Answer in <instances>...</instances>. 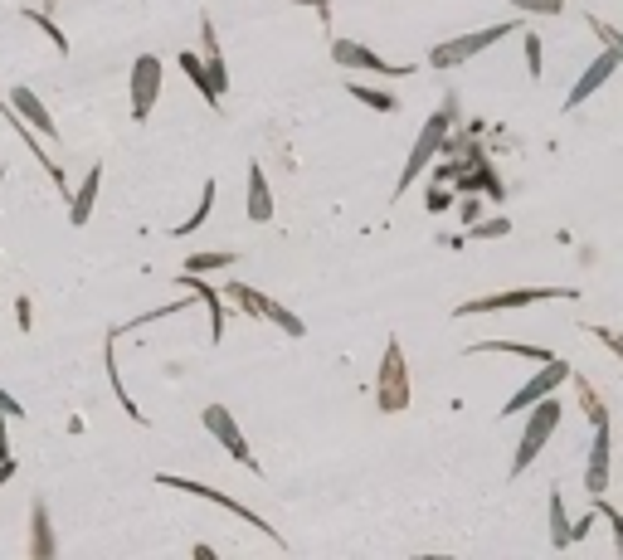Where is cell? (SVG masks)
Instances as JSON below:
<instances>
[{
	"label": "cell",
	"instance_id": "obj_1",
	"mask_svg": "<svg viewBox=\"0 0 623 560\" xmlns=\"http://www.w3.org/2000/svg\"><path fill=\"white\" fill-rule=\"evenodd\" d=\"M453 117H458V103L448 98L424 127H419V137H414V147H409V156H404V171H400V181H395V190H390V200H400L404 190L414 186L424 171H429V161L443 151V142H448V127H453Z\"/></svg>",
	"mask_w": 623,
	"mask_h": 560
},
{
	"label": "cell",
	"instance_id": "obj_2",
	"mask_svg": "<svg viewBox=\"0 0 623 560\" xmlns=\"http://www.w3.org/2000/svg\"><path fill=\"white\" fill-rule=\"evenodd\" d=\"M560 400L555 395H546V400H536L531 410H526V429H521V444H516V458H512V473L521 478L536 458H541V448L550 444V434L560 429Z\"/></svg>",
	"mask_w": 623,
	"mask_h": 560
},
{
	"label": "cell",
	"instance_id": "obj_3",
	"mask_svg": "<svg viewBox=\"0 0 623 560\" xmlns=\"http://www.w3.org/2000/svg\"><path fill=\"white\" fill-rule=\"evenodd\" d=\"M531 302H575V288H502L487 298H468L453 307V317H482V312H516Z\"/></svg>",
	"mask_w": 623,
	"mask_h": 560
},
{
	"label": "cell",
	"instance_id": "obj_4",
	"mask_svg": "<svg viewBox=\"0 0 623 560\" xmlns=\"http://www.w3.org/2000/svg\"><path fill=\"white\" fill-rule=\"evenodd\" d=\"M512 30H521V20H502V25H487V30H473V35L443 39V44H434V49H429V69H458V64H468L473 54L492 49L497 39H507Z\"/></svg>",
	"mask_w": 623,
	"mask_h": 560
},
{
	"label": "cell",
	"instance_id": "obj_5",
	"mask_svg": "<svg viewBox=\"0 0 623 560\" xmlns=\"http://www.w3.org/2000/svg\"><path fill=\"white\" fill-rule=\"evenodd\" d=\"M375 405L380 414H400L409 410V366H404V346L390 341L380 356V375H375Z\"/></svg>",
	"mask_w": 623,
	"mask_h": 560
},
{
	"label": "cell",
	"instance_id": "obj_6",
	"mask_svg": "<svg viewBox=\"0 0 623 560\" xmlns=\"http://www.w3.org/2000/svg\"><path fill=\"white\" fill-rule=\"evenodd\" d=\"M570 375H575V366H570V361H560V356H555V361H541V371L531 375V380H526V385L516 390L512 400H507V405L497 410V419H512V414H526L531 405H536V400H546V395H555V390H560V385H565Z\"/></svg>",
	"mask_w": 623,
	"mask_h": 560
},
{
	"label": "cell",
	"instance_id": "obj_7",
	"mask_svg": "<svg viewBox=\"0 0 623 560\" xmlns=\"http://www.w3.org/2000/svg\"><path fill=\"white\" fill-rule=\"evenodd\" d=\"M156 483L161 487H176V492H190V497H205V502H215V507H224V512H234L239 522H249L254 531H263V536H273L278 546H283V536L273 531V526L258 517L254 507H244V502H234L229 492H220V487H210V483H195V478H176V473H156Z\"/></svg>",
	"mask_w": 623,
	"mask_h": 560
},
{
	"label": "cell",
	"instance_id": "obj_8",
	"mask_svg": "<svg viewBox=\"0 0 623 560\" xmlns=\"http://www.w3.org/2000/svg\"><path fill=\"white\" fill-rule=\"evenodd\" d=\"M205 429L215 434V444L234 458V463H244L249 473H258V458H254V448H249V439H244V429L234 424V414L224 410V405H205Z\"/></svg>",
	"mask_w": 623,
	"mask_h": 560
},
{
	"label": "cell",
	"instance_id": "obj_9",
	"mask_svg": "<svg viewBox=\"0 0 623 560\" xmlns=\"http://www.w3.org/2000/svg\"><path fill=\"white\" fill-rule=\"evenodd\" d=\"M331 59L341 64V69H366V74H380V78H404L414 74L409 64H390V59H380L370 44L361 39H331Z\"/></svg>",
	"mask_w": 623,
	"mask_h": 560
},
{
	"label": "cell",
	"instance_id": "obj_10",
	"mask_svg": "<svg viewBox=\"0 0 623 560\" xmlns=\"http://www.w3.org/2000/svg\"><path fill=\"white\" fill-rule=\"evenodd\" d=\"M156 98H161V59H156V54H142V59L132 64V117L147 122L151 108H156Z\"/></svg>",
	"mask_w": 623,
	"mask_h": 560
},
{
	"label": "cell",
	"instance_id": "obj_11",
	"mask_svg": "<svg viewBox=\"0 0 623 560\" xmlns=\"http://www.w3.org/2000/svg\"><path fill=\"white\" fill-rule=\"evenodd\" d=\"M614 69H619V54H614V49H599V54H594V64H589L585 74L575 78V88L565 93V112L585 108V98L594 93V88H599V83H609V78H614Z\"/></svg>",
	"mask_w": 623,
	"mask_h": 560
},
{
	"label": "cell",
	"instance_id": "obj_12",
	"mask_svg": "<svg viewBox=\"0 0 623 560\" xmlns=\"http://www.w3.org/2000/svg\"><path fill=\"white\" fill-rule=\"evenodd\" d=\"M176 283H181V288H190L195 298L205 302V312H210V341L220 346V341H224V327H229V312H224V293L205 283V273H181Z\"/></svg>",
	"mask_w": 623,
	"mask_h": 560
},
{
	"label": "cell",
	"instance_id": "obj_13",
	"mask_svg": "<svg viewBox=\"0 0 623 560\" xmlns=\"http://www.w3.org/2000/svg\"><path fill=\"white\" fill-rule=\"evenodd\" d=\"M609 424H599L594 429V444H589V463H585V492L594 497H604V487H609Z\"/></svg>",
	"mask_w": 623,
	"mask_h": 560
},
{
	"label": "cell",
	"instance_id": "obj_14",
	"mask_svg": "<svg viewBox=\"0 0 623 560\" xmlns=\"http://www.w3.org/2000/svg\"><path fill=\"white\" fill-rule=\"evenodd\" d=\"M10 108L20 112V117H25V122H30V127L39 132V137H59V132H54V117H49V108L39 103V93H35V88L15 83V88H10Z\"/></svg>",
	"mask_w": 623,
	"mask_h": 560
},
{
	"label": "cell",
	"instance_id": "obj_15",
	"mask_svg": "<svg viewBox=\"0 0 623 560\" xmlns=\"http://www.w3.org/2000/svg\"><path fill=\"white\" fill-rule=\"evenodd\" d=\"M98 190H103V166H93L88 176H83V186L69 195V224L83 229V224L93 220V205H98Z\"/></svg>",
	"mask_w": 623,
	"mask_h": 560
},
{
	"label": "cell",
	"instance_id": "obj_16",
	"mask_svg": "<svg viewBox=\"0 0 623 560\" xmlns=\"http://www.w3.org/2000/svg\"><path fill=\"white\" fill-rule=\"evenodd\" d=\"M103 366H108V385H112V395H117V405H122V414H127V419H137V424H147V414L137 410V400L127 395L122 371H117V332H108V341H103Z\"/></svg>",
	"mask_w": 623,
	"mask_h": 560
},
{
	"label": "cell",
	"instance_id": "obj_17",
	"mask_svg": "<svg viewBox=\"0 0 623 560\" xmlns=\"http://www.w3.org/2000/svg\"><path fill=\"white\" fill-rule=\"evenodd\" d=\"M54 551H59V541H54V526H49V502L35 497V507H30V556L49 560Z\"/></svg>",
	"mask_w": 623,
	"mask_h": 560
},
{
	"label": "cell",
	"instance_id": "obj_18",
	"mask_svg": "<svg viewBox=\"0 0 623 560\" xmlns=\"http://www.w3.org/2000/svg\"><path fill=\"white\" fill-rule=\"evenodd\" d=\"M473 356H521V361H555V351L531 346V341H473Z\"/></svg>",
	"mask_w": 623,
	"mask_h": 560
},
{
	"label": "cell",
	"instance_id": "obj_19",
	"mask_svg": "<svg viewBox=\"0 0 623 560\" xmlns=\"http://www.w3.org/2000/svg\"><path fill=\"white\" fill-rule=\"evenodd\" d=\"M176 64H181L185 69V78H190V83H195V93H200V98H205V103H210V108L220 112V93H215V83H210V69H205V54H195V49H185V54H176Z\"/></svg>",
	"mask_w": 623,
	"mask_h": 560
},
{
	"label": "cell",
	"instance_id": "obj_20",
	"mask_svg": "<svg viewBox=\"0 0 623 560\" xmlns=\"http://www.w3.org/2000/svg\"><path fill=\"white\" fill-rule=\"evenodd\" d=\"M249 220L254 224H268L273 220V190H268V176H263V166H249Z\"/></svg>",
	"mask_w": 623,
	"mask_h": 560
},
{
	"label": "cell",
	"instance_id": "obj_21",
	"mask_svg": "<svg viewBox=\"0 0 623 560\" xmlns=\"http://www.w3.org/2000/svg\"><path fill=\"white\" fill-rule=\"evenodd\" d=\"M215 195H220V186H215V181H205V186H200V205L190 210V220L176 224V239H190V234H195L200 224L210 220V210H215Z\"/></svg>",
	"mask_w": 623,
	"mask_h": 560
},
{
	"label": "cell",
	"instance_id": "obj_22",
	"mask_svg": "<svg viewBox=\"0 0 623 560\" xmlns=\"http://www.w3.org/2000/svg\"><path fill=\"white\" fill-rule=\"evenodd\" d=\"M550 546H575V536H570V512H565V497H560V487L550 492Z\"/></svg>",
	"mask_w": 623,
	"mask_h": 560
},
{
	"label": "cell",
	"instance_id": "obj_23",
	"mask_svg": "<svg viewBox=\"0 0 623 560\" xmlns=\"http://www.w3.org/2000/svg\"><path fill=\"white\" fill-rule=\"evenodd\" d=\"M346 93L356 98V103H366V108H375V112H400V98L395 93H385V88H370V83H346Z\"/></svg>",
	"mask_w": 623,
	"mask_h": 560
},
{
	"label": "cell",
	"instance_id": "obj_24",
	"mask_svg": "<svg viewBox=\"0 0 623 560\" xmlns=\"http://www.w3.org/2000/svg\"><path fill=\"white\" fill-rule=\"evenodd\" d=\"M570 380H575V390H580V410H585L589 429H599V424H609V410L599 405V390H594V385H589V380H585V375H580V371L570 375Z\"/></svg>",
	"mask_w": 623,
	"mask_h": 560
},
{
	"label": "cell",
	"instance_id": "obj_25",
	"mask_svg": "<svg viewBox=\"0 0 623 560\" xmlns=\"http://www.w3.org/2000/svg\"><path fill=\"white\" fill-rule=\"evenodd\" d=\"M234 263H239V249H205V254L185 259V273H215V268H234Z\"/></svg>",
	"mask_w": 623,
	"mask_h": 560
},
{
	"label": "cell",
	"instance_id": "obj_26",
	"mask_svg": "<svg viewBox=\"0 0 623 560\" xmlns=\"http://www.w3.org/2000/svg\"><path fill=\"white\" fill-rule=\"evenodd\" d=\"M263 322H273L278 332H288V336H302V332H307V327H302V317H297V312H288L283 302H273L268 293H263Z\"/></svg>",
	"mask_w": 623,
	"mask_h": 560
},
{
	"label": "cell",
	"instance_id": "obj_27",
	"mask_svg": "<svg viewBox=\"0 0 623 560\" xmlns=\"http://www.w3.org/2000/svg\"><path fill=\"white\" fill-rule=\"evenodd\" d=\"M224 298L234 302L244 317H263V293L249 288V283H224Z\"/></svg>",
	"mask_w": 623,
	"mask_h": 560
},
{
	"label": "cell",
	"instance_id": "obj_28",
	"mask_svg": "<svg viewBox=\"0 0 623 560\" xmlns=\"http://www.w3.org/2000/svg\"><path fill=\"white\" fill-rule=\"evenodd\" d=\"M20 15H25V20L35 25L39 35H44L49 44H54V49H59V54H69V35H64V30H59V25L49 20V10H44V5H39V10H20Z\"/></svg>",
	"mask_w": 623,
	"mask_h": 560
},
{
	"label": "cell",
	"instance_id": "obj_29",
	"mask_svg": "<svg viewBox=\"0 0 623 560\" xmlns=\"http://www.w3.org/2000/svg\"><path fill=\"white\" fill-rule=\"evenodd\" d=\"M585 25L599 35L604 49H614V54H619V64H623V30H614V25H609V20H599V15H585Z\"/></svg>",
	"mask_w": 623,
	"mask_h": 560
},
{
	"label": "cell",
	"instance_id": "obj_30",
	"mask_svg": "<svg viewBox=\"0 0 623 560\" xmlns=\"http://www.w3.org/2000/svg\"><path fill=\"white\" fill-rule=\"evenodd\" d=\"M468 234H473V239H507V234H512V220H507V215H497V220H473L468 224Z\"/></svg>",
	"mask_w": 623,
	"mask_h": 560
},
{
	"label": "cell",
	"instance_id": "obj_31",
	"mask_svg": "<svg viewBox=\"0 0 623 560\" xmlns=\"http://www.w3.org/2000/svg\"><path fill=\"white\" fill-rule=\"evenodd\" d=\"M507 5L521 15H560L565 10V0H507Z\"/></svg>",
	"mask_w": 623,
	"mask_h": 560
},
{
	"label": "cell",
	"instance_id": "obj_32",
	"mask_svg": "<svg viewBox=\"0 0 623 560\" xmlns=\"http://www.w3.org/2000/svg\"><path fill=\"white\" fill-rule=\"evenodd\" d=\"M594 512H599L604 522L614 526V546H619V551H623V512H619V507H614V502H604V497H594Z\"/></svg>",
	"mask_w": 623,
	"mask_h": 560
},
{
	"label": "cell",
	"instance_id": "obj_33",
	"mask_svg": "<svg viewBox=\"0 0 623 560\" xmlns=\"http://www.w3.org/2000/svg\"><path fill=\"white\" fill-rule=\"evenodd\" d=\"M526 74L541 78V35L536 30H526Z\"/></svg>",
	"mask_w": 623,
	"mask_h": 560
},
{
	"label": "cell",
	"instance_id": "obj_34",
	"mask_svg": "<svg viewBox=\"0 0 623 560\" xmlns=\"http://www.w3.org/2000/svg\"><path fill=\"white\" fill-rule=\"evenodd\" d=\"M589 332L599 336V341H604V346H609V351L623 361V332H614V327H589Z\"/></svg>",
	"mask_w": 623,
	"mask_h": 560
},
{
	"label": "cell",
	"instance_id": "obj_35",
	"mask_svg": "<svg viewBox=\"0 0 623 560\" xmlns=\"http://www.w3.org/2000/svg\"><path fill=\"white\" fill-rule=\"evenodd\" d=\"M458 215H463V224H473L477 215H482V200H477V190H468V195H463V205H458Z\"/></svg>",
	"mask_w": 623,
	"mask_h": 560
},
{
	"label": "cell",
	"instance_id": "obj_36",
	"mask_svg": "<svg viewBox=\"0 0 623 560\" xmlns=\"http://www.w3.org/2000/svg\"><path fill=\"white\" fill-rule=\"evenodd\" d=\"M15 322H20V332H30V322H35V307H30V298H15Z\"/></svg>",
	"mask_w": 623,
	"mask_h": 560
},
{
	"label": "cell",
	"instance_id": "obj_37",
	"mask_svg": "<svg viewBox=\"0 0 623 560\" xmlns=\"http://www.w3.org/2000/svg\"><path fill=\"white\" fill-rule=\"evenodd\" d=\"M448 190H439V186H429V195H424V210H448Z\"/></svg>",
	"mask_w": 623,
	"mask_h": 560
},
{
	"label": "cell",
	"instance_id": "obj_38",
	"mask_svg": "<svg viewBox=\"0 0 623 560\" xmlns=\"http://www.w3.org/2000/svg\"><path fill=\"white\" fill-rule=\"evenodd\" d=\"M0 410L10 414V419H25V405H20L15 395H5V390H0Z\"/></svg>",
	"mask_w": 623,
	"mask_h": 560
},
{
	"label": "cell",
	"instance_id": "obj_39",
	"mask_svg": "<svg viewBox=\"0 0 623 560\" xmlns=\"http://www.w3.org/2000/svg\"><path fill=\"white\" fill-rule=\"evenodd\" d=\"M288 5H317V20H322V25L331 20V0H288Z\"/></svg>",
	"mask_w": 623,
	"mask_h": 560
},
{
	"label": "cell",
	"instance_id": "obj_40",
	"mask_svg": "<svg viewBox=\"0 0 623 560\" xmlns=\"http://www.w3.org/2000/svg\"><path fill=\"white\" fill-rule=\"evenodd\" d=\"M5 419H10V414L0 410V458H10V434H5Z\"/></svg>",
	"mask_w": 623,
	"mask_h": 560
},
{
	"label": "cell",
	"instance_id": "obj_41",
	"mask_svg": "<svg viewBox=\"0 0 623 560\" xmlns=\"http://www.w3.org/2000/svg\"><path fill=\"white\" fill-rule=\"evenodd\" d=\"M10 478H15V458H0V487L10 483Z\"/></svg>",
	"mask_w": 623,
	"mask_h": 560
},
{
	"label": "cell",
	"instance_id": "obj_42",
	"mask_svg": "<svg viewBox=\"0 0 623 560\" xmlns=\"http://www.w3.org/2000/svg\"><path fill=\"white\" fill-rule=\"evenodd\" d=\"M54 5H59V0H44V10H54Z\"/></svg>",
	"mask_w": 623,
	"mask_h": 560
},
{
	"label": "cell",
	"instance_id": "obj_43",
	"mask_svg": "<svg viewBox=\"0 0 623 560\" xmlns=\"http://www.w3.org/2000/svg\"><path fill=\"white\" fill-rule=\"evenodd\" d=\"M0 186H5V171H0Z\"/></svg>",
	"mask_w": 623,
	"mask_h": 560
}]
</instances>
